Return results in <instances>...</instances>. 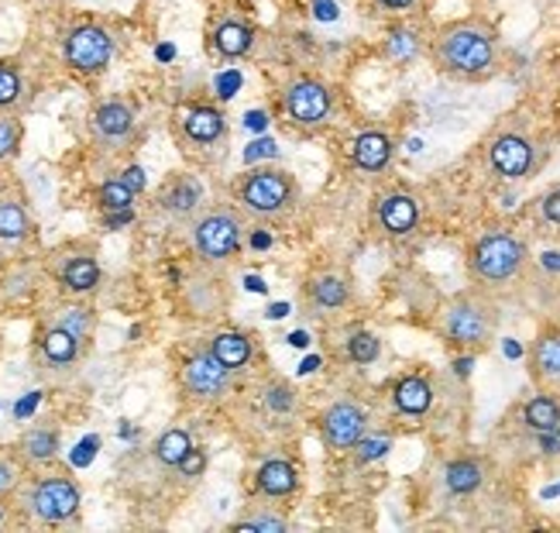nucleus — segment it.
<instances>
[{
  "label": "nucleus",
  "mask_w": 560,
  "mask_h": 533,
  "mask_svg": "<svg viewBox=\"0 0 560 533\" xmlns=\"http://www.w3.org/2000/svg\"><path fill=\"white\" fill-rule=\"evenodd\" d=\"M430 66L454 83H489L502 72L505 48L499 28L481 14L436 24L430 35Z\"/></svg>",
  "instance_id": "1"
},
{
  "label": "nucleus",
  "mask_w": 560,
  "mask_h": 533,
  "mask_svg": "<svg viewBox=\"0 0 560 533\" xmlns=\"http://www.w3.org/2000/svg\"><path fill=\"white\" fill-rule=\"evenodd\" d=\"M245 210L231 207V204H217L210 210H203L189 228V241L192 252H197L203 262H231L241 245H245Z\"/></svg>",
  "instance_id": "6"
},
{
  "label": "nucleus",
  "mask_w": 560,
  "mask_h": 533,
  "mask_svg": "<svg viewBox=\"0 0 560 533\" xmlns=\"http://www.w3.org/2000/svg\"><path fill=\"white\" fill-rule=\"evenodd\" d=\"M234 197H237V207L245 213L261 217V221H276V217H285V213L296 210L300 183H296V176L289 173V169L258 165V169H248V173L237 176Z\"/></svg>",
  "instance_id": "4"
},
{
  "label": "nucleus",
  "mask_w": 560,
  "mask_h": 533,
  "mask_svg": "<svg viewBox=\"0 0 560 533\" xmlns=\"http://www.w3.org/2000/svg\"><path fill=\"white\" fill-rule=\"evenodd\" d=\"M433 399H436V390L423 372H409L396 379L393 385V406L402 417H427L433 409Z\"/></svg>",
  "instance_id": "25"
},
{
  "label": "nucleus",
  "mask_w": 560,
  "mask_h": 533,
  "mask_svg": "<svg viewBox=\"0 0 560 533\" xmlns=\"http://www.w3.org/2000/svg\"><path fill=\"white\" fill-rule=\"evenodd\" d=\"M537 217H540V224H544V228L560 231V183L540 193V200H537Z\"/></svg>",
  "instance_id": "38"
},
{
  "label": "nucleus",
  "mask_w": 560,
  "mask_h": 533,
  "mask_svg": "<svg viewBox=\"0 0 560 533\" xmlns=\"http://www.w3.org/2000/svg\"><path fill=\"white\" fill-rule=\"evenodd\" d=\"M485 162H489V169L499 179L520 183V179H529L533 173H537L540 144H537V138H533L526 128L505 125L489 141H485Z\"/></svg>",
  "instance_id": "9"
},
{
  "label": "nucleus",
  "mask_w": 560,
  "mask_h": 533,
  "mask_svg": "<svg viewBox=\"0 0 560 533\" xmlns=\"http://www.w3.org/2000/svg\"><path fill=\"white\" fill-rule=\"evenodd\" d=\"M179 385H183V393H186L189 399H197V403H217V399H224V396L231 393L234 372H231L210 348H203V351L189 355V358L183 361V369H179Z\"/></svg>",
  "instance_id": "12"
},
{
  "label": "nucleus",
  "mask_w": 560,
  "mask_h": 533,
  "mask_svg": "<svg viewBox=\"0 0 560 533\" xmlns=\"http://www.w3.org/2000/svg\"><path fill=\"white\" fill-rule=\"evenodd\" d=\"M56 282L72 297L93 293L101 286V262H96L90 252H72L66 258H59L56 265Z\"/></svg>",
  "instance_id": "22"
},
{
  "label": "nucleus",
  "mask_w": 560,
  "mask_h": 533,
  "mask_svg": "<svg viewBox=\"0 0 560 533\" xmlns=\"http://www.w3.org/2000/svg\"><path fill=\"white\" fill-rule=\"evenodd\" d=\"M485 478H489V468H485V462L475 454L451 457L444 465V486L451 496H475L485 486Z\"/></svg>",
  "instance_id": "27"
},
{
  "label": "nucleus",
  "mask_w": 560,
  "mask_h": 533,
  "mask_svg": "<svg viewBox=\"0 0 560 533\" xmlns=\"http://www.w3.org/2000/svg\"><path fill=\"white\" fill-rule=\"evenodd\" d=\"M520 424L533 438L560 433V390H537L520 406Z\"/></svg>",
  "instance_id": "20"
},
{
  "label": "nucleus",
  "mask_w": 560,
  "mask_h": 533,
  "mask_svg": "<svg viewBox=\"0 0 560 533\" xmlns=\"http://www.w3.org/2000/svg\"><path fill=\"white\" fill-rule=\"evenodd\" d=\"M423 0H364V8H369L372 14H385V18H409L420 11Z\"/></svg>",
  "instance_id": "39"
},
{
  "label": "nucleus",
  "mask_w": 560,
  "mask_h": 533,
  "mask_svg": "<svg viewBox=\"0 0 560 533\" xmlns=\"http://www.w3.org/2000/svg\"><path fill=\"white\" fill-rule=\"evenodd\" d=\"M176 120H179V135L189 144H200V149H210V144H217L228 135V117L217 104H186L176 114Z\"/></svg>",
  "instance_id": "17"
},
{
  "label": "nucleus",
  "mask_w": 560,
  "mask_h": 533,
  "mask_svg": "<svg viewBox=\"0 0 560 533\" xmlns=\"http://www.w3.org/2000/svg\"><path fill=\"white\" fill-rule=\"evenodd\" d=\"M499 306L492 293H481V289H465L444 303L441 310V337L444 345L460 351V355H481L489 351L495 334H499Z\"/></svg>",
  "instance_id": "3"
},
{
  "label": "nucleus",
  "mask_w": 560,
  "mask_h": 533,
  "mask_svg": "<svg viewBox=\"0 0 560 533\" xmlns=\"http://www.w3.org/2000/svg\"><path fill=\"white\" fill-rule=\"evenodd\" d=\"M28 101V80L14 59H0V114H18Z\"/></svg>",
  "instance_id": "30"
},
{
  "label": "nucleus",
  "mask_w": 560,
  "mask_h": 533,
  "mask_svg": "<svg viewBox=\"0 0 560 533\" xmlns=\"http://www.w3.org/2000/svg\"><path fill=\"white\" fill-rule=\"evenodd\" d=\"M255 42H258L255 21L237 11H224L207 24V53H213L224 62L248 59L255 53Z\"/></svg>",
  "instance_id": "13"
},
{
  "label": "nucleus",
  "mask_w": 560,
  "mask_h": 533,
  "mask_svg": "<svg viewBox=\"0 0 560 533\" xmlns=\"http://www.w3.org/2000/svg\"><path fill=\"white\" fill-rule=\"evenodd\" d=\"M90 138L96 149L104 152H128L138 141V114L128 101L120 96H110V101H101L90 114Z\"/></svg>",
  "instance_id": "11"
},
{
  "label": "nucleus",
  "mask_w": 560,
  "mask_h": 533,
  "mask_svg": "<svg viewBox=\"0 0 560 533\" xmlns=\"http://www.w3.org/2000/svg\"><path fill=\"white\" fill-rule=\"evenodd\" d=\"M282 111L292 128L320 131L334 117V86L313 72H292L282 86Z\"/></svg>",
  "instance_id": "7"
},
{
  "label": "nucleus",
  "mask_w": 560,
  "mask_h": 533,
  "mask_svg": "<svg viewBox=\"0 0 560 533\" xmlns=\"http://www.w3.org/2000/svg\"><path fill=\"white\" fill-rule=\"evenodd\" d=\"M255 489L265 499H289L300 493V465L289 457H265L255 472Z\"/></svg>",
  "instance_id": "21"
},
{
  "label": "nucleus",
  "mask_w": 560,
  "mask_h": 533,
  "mask_svg": "<svg viewBox=\"0 0 560 533\" xmlns=\"http://www.w3.org/2000/svg\"><path fill=\"white\" fill-rule=\"evenodd\" d=\"M83 348L86 345L77 334H69L66 327H59L52 321H48L38 334V355H42L45 366H52V369H72L80 361Z\"/></svg>",
  "instance_id": "23"
},
{
  "label": "nucleus",
  "mask_w": 560,
  "mask_h": 533,
  "mask_svg": "<svg viewBox=\"0 0 560 533\" xmlns=\"http://www.w3.org/2000/svg\"><path fill=\"white\" fill-rule=\"evenodd\" d=\"M345 351H348L351 361H358V366H372V361L382 355V341H378V334H372V331H354L348 337Z\"/></svg>",
  "instance_id": "34"
},
{
  "label": "nucleus",
  "mask_w": 560,
  "mask_h": 533,
  "mask_svg": "<svg viewBox=\"0 0 560 533\" xmlns=\"http://www.w3.org/2000/svg\"><path fill=\"white\" fill-rule=\"evenodd\" d=\"M52 324H59V327H66L69 334H77L83 345H90L93 341V331H96V313L90 310V306H80V303H69V306H62V310H56V317H52Z\"/></svg>",
  "instance_id": "31"
},
{
  "label": "nucleus",
  "mask_w": 560,
  "mask_h": 533,
  "mask_svg": "<svg viewBox=\"0 0 560 533\" xmlns=\"http://www.w3.org/2000/svg\"><path fill=\"white\" fill-rule=\"evenodd\" d=\"M393 159H396V141L388 131L364 128L351 138V162H354V169H361V173L378 176L393 165Z\"/></svg>",
  "instance_id": "19"
},
{
  "label": "nucleus",
  "mask_w": 560,
  "mask_h": 533,
  "mask_svg": "<svg viewBox=\"0 0 560 533\" xmlns=\"http://www.w3.org/2000/svg\"><path fill=\"white\" fill-rule=\"evenodd\" d=\"M80 506H83L80 482L62 468L38 472L21 489V510L42 526H62L69 520H77Z\"/></svg>",
  "instance_id": "5"
},
{
  "label": "nucleus",
  "mask_w": 560,
  "mask_h": 533,
  "mask_svg": "<svg viewBox=\"0 0 560 533\" xmlns=\"http://www.w3.org/2000/svg\"><path fill=\"white\" fill-rule=\"evenodd\" d=\"M303 303L313 317H327V313H337L351 303V282L340 273H316L306 279L303 286Z\"/></svg>",
  "instance_id": "18"
},
{
  "label": "nucleus",
  "mask_w": 560,
  "mask_h": 533,
  "mask_svg": "<svg viewBox=\"0 0 560 533\" xmlns=\"http://www.w3.org/2000/svg\"><path fill=\"white\" fill-rule=\"evenodd\" d=\"M529 241L513 228H485L465 255L471 286L492 297L520 286L529 273Z\"/></svg>",
  "instance_id": "2"
},
{
  "label": "nucleus",
  "mask_w": 560,
  "mask_h": 533,
  "mask_svg": "<svg viewBox=\"0 0 560 533\" xmlns=\"http://www.w3.org/2000/svg\"><path fill=\"white\" fill-rule=\"evenodd\" d=\"M120 179H125L135 193H141L144 189V173H141V169L138 165H131V169H125V173H120Z\"/></svg>",
  "instance_id": "43"
},
{
  "label": "nucleus",
  "mask_w": 560,
  "mask_h": 533,
  "mask_svg": "<svg viewBox=\"0 0 560 533\" xmlns=\"http://www.w3.org/2000/svg\"><path fill=\"white\" fill-rule=\"evenodd\" d=\"M200 204H203V186L197 183V176L179 173L173 179H165V186L159 189V210L176 217V221L192 217L200 210Z\"/></svg>",
  "instance_id": "24"
},
{
  "label": "nucleus",
  "mask_w": 560,
  "mask_h": 533,
  "mask_svg": "<svg viewBox=\"0 0 560 533\" xmlns=\"http://www.w3.org/2000/svg\"><path fill=\"white\" fill-rule=\"evenodd\" d=\"M135 197L138 193L125 179H107L101 189H96V207L104 213H125V210H131Z\"/></svg>",
  "instance_id": "33"
},
{
  "label": "nucleus",
  "mask_w": 560,
  "mask_h": 533,
  "mask_svg": "<svg viewBox=\"0 0 560 533\" xmlns=\"http://www.w3.org/2000/svg\"><path fill=\"white\" fill-rule=\"evenodd\" d=\"M316 430H320V441L327 451L348 454L369 438V409H364L358 399H337L320 414Z\"/></svg>",
  "instance_id": "10"
},
{
  "label": "nucleus",
  "mask_w": 560,
  "mask_h": 533,
  "mask_svg": "<svg viewBox=\"0 0 560 533\" xmlns=\"http://www.w3.org/2000/svg\"><path fill=\"white\" fill-rule=\"evenodd\" d=\"M189 448H192L189 433L183 427H173V430H165L162 438L155 441V457L165 468H179V462L189 454Z\"/></svg>",
  "instance_id": "32"
},
{
  "label": "nucleus",
  "mask_w": 560,
  "mask_h": 533,
  "mask_svg": "<svg viewBox=\"0 0 560 533\" xmlns=\"http://www.w3.org/2000/svg\"><path fill=\"white\" fill-rule=\"evenodd\" d=\"M18 457L32 468H48L59 457V430L52 424H35L18 438Z\"/></svg>",
  "instance_id": "26"
},
{
  "label": "nucleus",
  "mask_w": 560,
  "mask_h": 533,
  "mask_svg": "<svg viewBox=\"0 0 560 533\" xmlns=\"http://www.w3.org/2000/svg\"><path fill=\"white\" fill-rule=\"evenodd\" d=\"M32 234V213L21 197H0V245H21Z\"/></svg>",
  "instance_id": "29"
},
{
  "label": "nucleus",
  "mask_w": 560,
  "mask_h": 533,
  "mask_svg": "<svg viewBox=\"0 0 560 533\" xmlns=\"http://www.w3.org/2000/svg\"><path fill=\"white\" fill-rule=\"evenodd\" d=\"M358 448H361L358 462H372V457H382L388 448H393V441H388V438H378V441H361Z\"/></svg>",
  "instance_id": "42"
},
{
  "label": "nucleus",
  "mask_w": 560,
  "mask_h": 533,
  "mask_svg": "<svg viewBox=\"0 0 560 533\" xmlns=\"http://www.w3.org/2000/svg\"><path fill=\"white\" fill-rule=\"evenodd\" d=\"M207 348L217 358H221L234 375L245 372L252 366V358H255V345H252V337L245 331H221V334H213Z\"/></svg>",
  "instance_id": "28"
},
{
  "label": "nucleus",
  "mask_w": 560,
  "mask_h": 533,
  "mask_svg": "<svg viewBox=\"0 0 560 533\" xmlns=\"http://www.w3.org/2000/svg\"><path fill=\"white\" fill-rule=\"evenodd\" d=\"M420 217H423L420 197L409 189H388L375 200V221L388 237H409L420 228Z\"/></svg>",
  "instance_id": "16"
},
{
  "label": "nucleus",
  "mask_w": 560,
  "mask_h": 533,
  "mask_svg": "<svg viewBox=\"0 0 560 533\" xmlns=\"http://www.w3.org/2000/svg\"><path fill=\"white\" fill-rule=\"evenodd\" d=\"M234 530H258V533H282V530H289V520L282 517V513H276V510H261L258 513H248V517H241V520H234Z\"/></svg>",
  "instance_id": "36"
},
{
  "label": "nucleus",
  "mask_w": 560,
  "mask_h": 533,
  "mask_svg": "<svg viewBox=\"0 0 560 533\" xmlns=\"http://www.w3.org/2000/svg\"><path fill=\"white\" fill-rule=\"evenodd\" d=\"M24 141V125L18 114H0V162H11L21 152Z\"/></svg>",
  "instance_id": "35"
},
{
  "label": "nucleus",
  "mask_w": 560,
  "mask_h": 533,
  "mask_svg": "<svg viewBox=\"0 0 560 533\" xmlns=\"http://www.w3.org/2000/svg\"><path fill=\"white\" fill-rule=\"evenodd\" d=\"M18 482H21L18 465L11 462L8 454H0V496H11L18 489Z\"/></svg>",
  "instance_id": "41"
},
{
  "label": "nucleus",
  "mask_w": 560,
  "mask_h": 533,
  "mask_svg": "<svg viewBox=\"0 0 560 533\" xmlns=\"http://www.w3.org/2000/svg\"><path fill=\"white\" fill-rule=\"evenodd\" d=\"M117 42L107 24L101 21H77L62 35V62L77 77H101L114 62Z\"/></svg>",
  "instance_id": "8"
},
{
  "label": "nucleus",
  "mask_w": 560,
  "mask_h": 533,
  "mask_svg": "<svg viewBox=\"0 0 560 533\" xmlns=\"http://www.w3.org/2000/svg\"><path fill=\"white\" fill-rule=\"evenodd\" d=\"M430 28L417 18H396L393 24L385 28V38H382V56L393 62V66H412L427 59L430 53Z\"/></svg>",
  "instance_id": "14"
},
{
  "label": "nucleus",
  "mask_w": 560,
  "mask_h": 533,
  "mask_svg": "<svg viewBox=\"0 0 560 533\" xmlns=\"http://www.w3.org/2000/svg\"><path fill=\"white\" fill-rule=\"evenodd\" d=\"M265 406L272 409V414H292V409H296V390H292L289 382H269L265 385Z\"/></svg>",
  "instance_id": "37"
},
{
  "label": "nucleus",
  "mask_w": 560,
  "mask_h": 533,
  "mask_svg": "<svg viewBox=\"0 0 560 533\" xmlns=\"http://www.w3.org/2000/svg\"><path fill=\"white\" fill-rule=\"evenodd\" d=\"M179 472H183V478H200L207 472V451L192 444L189 454L179 462Z\"/></svg>",
  "instance_id": "40"
},
{
  "label": "nucleus",
  "mask_w": 560,
  "mask_h": 533,
  "mask_svg": "<svg viewBox=\"0 0 560 533\" xmlns=\"http://www.w3.org/2000/svg\"><path fill=\"white\" fill-rule=\"evenodd\" d=\"M526 372L537 390H560V324H544L526 348Z\"/></svg>",
  "instance_id": "15"
}]
</instances>
